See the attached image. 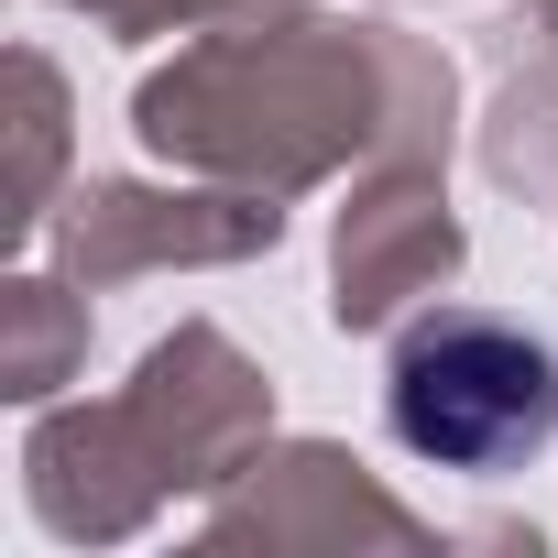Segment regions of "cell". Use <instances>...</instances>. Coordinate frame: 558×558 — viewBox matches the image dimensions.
<instances>
[{
  "label": "cell",
  "instance_id": "cell-1",
  "mask_svg": "<svg viewBox=\"0 0 558 558\" xmlns=\"http://www.w3.org/2000/svg\"><path fill=\"white\" fill-rule=\"evenodd\" d=\"M395 438L438 471H514L558 438V362L504 318H427L395 351Z\"/></svg>",
  "mask_w": 558,
  "mask_h": 558
}]
</instances>
